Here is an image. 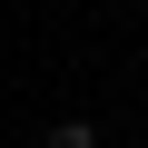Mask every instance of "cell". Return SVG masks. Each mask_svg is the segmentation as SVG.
Instances as JSON below:
<instances>
[{"mask_svg": "<svg viewBox=\"0 0 148 148\" xmlns=\"http://www.w3.org/2000/svg\"><path fill=\"white\" fill-rule=\"evenodd\" d=\"M49 148H99V128H89V119H59V128H49Z\"/></svg>", "mask_w": 148, "mask_h": 148, "instance_id": "cell-1", "label": "cell"}]
</instances>
